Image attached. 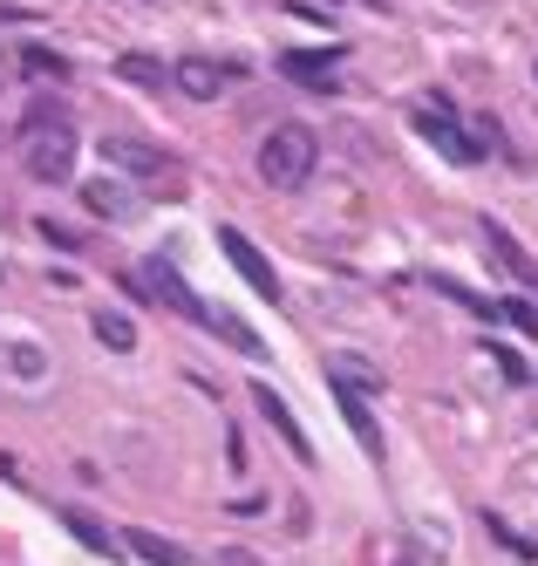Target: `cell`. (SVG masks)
I'll use <instances>...</instances> for the list:
<instances>
[{
    "mask_svg": "<svg viewBox=\"0 0 538 566\" xmlns=\"http://www.w3.org/2000/svg\"><path fill=\"white\" fill-rule=\"evenodd\" d=\"M314 157H320V144H314L307 124H279V130H266V144H260V178H266L273 191H300V185L314 178Z\"/></svg>",
    "mask_w": 538,
    "mask_h": 566,
    "instance_id": "obj_1",
    "label": "cell"
},
{
    "mask_svg": "<svg viewBox=\"0 0 538 566\" xmlns=\"http://www.w3.org/2000/svg\"><path fill=\"white\" fill-rule=\"evenodd\" d=\"M28 144H21V165H28V178L34 185H68L75 178V150H82V137L62 124H34V130H21Z\"/></svg>",
    "mask_w": 538,
    "mask_h": 566,
    "instance_id": "obj_2",
    "label": "cell"
},
{
    "mask_svg": "<svg viewBox=\"0 0 538 566\" xmlns=\"http://www.w3.org/2000/svg\"><path fill=\"white\" fill-rule=\"evenodd\" d=\"M96 150H103V171H123V178H163V171H178L171 150H157L144 137H123V130H109Z\"/></svg>",
    "mask_w": 538,
    "mask_h": 566,
    "instance_id": "obj_3",
    "label": "cell"
},
{
    "mask_svg": "<svg viewBox=\"0 0 538 566\" xmlns=\"http://www.w3.org/2000/svg\"><path fill=\"white\" fill-rule=\"evenodd\" d=\"M219 253L239 266V280H245V287H253L260 301H273V307H279V273H273V260H266V253H260L239 226H219Z\"/></svg>",
    "mask_w": 538,
    "mask_h": 566,
    "instance_id": "obj_4",
    "label": "cell"
},
{
    "mask_svg": "<svg viewBox=\"0 0 538 566\" xmlns=\"http://www.w3.org/2000/svg\"><path fill=\"white\" fill-rule=\"evenodd\" d=\"M416 130H423V144H436L443 157H457V165H471V157H477V144L457 137V116H450L443 96H423V103H416Z\"/></svg>",
    "mask_w": 538,
    "mask_h": 566,
    "instance_id": "obj_5",
    "label": "cell"
},
{
    "mask_svg": "<svg viewBox=\"0 0 538 566\" xmlns=\"http://www.w3.org/2000/svg\"><path fill=\"white\" fill-rule=\"evenodd\" d=\"M341 55H348V49H286V55H279V75H294L300 90H327V96H335V90H341V75H335Z\"/></svg>",
    "mask_w": 538,
    "mask_h": 566,
    "instance_id": "obj_6",
    "label": "cell"
},
{
    "mask_svg": "<svg viewBox=\"0 0 538 566\" xmlns=\"http://www.w3.org/2000/svg\"><path fill=\"white\" fill-rule=\"evenodd\" d=\"M253 402H260V417H266V430L286 443V451H294L300 464H314V443H307V430H300V417L286 410V396L273 389V382H253Z\"/></svg>",
    "mask_w": 538,
    "mask_h": 566,
    "instance_id": "obj_7",
    "label": "cell"
},
{
    "mask_svg": "<svg viewBox=\"0 0 538 566\" xmlns=\"http://www.w3.org/2000/svg\"><path fill=\"white\" fill-rule=\"evenodd\" d=\"M171 83H178L184 96H198V103H212V96H225V90L239 83V69H232V62H212V55H184V62L171 69Z\"/></svg>",
    "mask_w": 538,
    "mask_h": 566,
    "instance_id": "obj_8",
    "label": "cell"
},
{
    "mask_svg": "<svg viewBox=\"0 0 538 566\" xmlns=\"http://www.w3.org/2000/svg\"><path fill=\"white\" fill-rule=\"evenodd\" d=\"M335 410H341V423L355 430L361 451L382 458V423H376V410H368V396H361V389H335Z\"/></svg>",
    "mask_w": 538,
    "mask_h": 566,
    "instance_id": "obj_9",
    "label": "cell"
},
{
    "mask_svg": "<svg viewBox=\"0 0 538 566\" xmlns=\"http://www.w3.org/2000/svg\"><path fill=\"white\" fill-rule=\"evenodd\" d=\"M82 206H89L96 219H130V212L144 206V198H137L130 185H123V178H109V171H103L96 185H82Z\"/></svg>",
    "mask_w": 538,
    "mask_h": 566,
    "instance_id": "obj_10",
    "label": "cell"
},
{
    "mask_svg": "<svg viewBox=\"0 0 538 566\" xmlns=\"http://www.w3.org/2000/svg\"><path fill=\"white\" fill-rule=\"evenodd\" d=\"M62 525H68V533H75L82 546H89L96 559H109V566H116L123 553H130V546H123V539L109 533V525H103V518H89V512H62Z\"/></svg>",
    "mask_w": 538,
    "mask_h": 566,
    "instance_id": "obj_11",
    "label": "cell"
},
{
    "mask_svg": "<svg viewBox=\"0 0 538 566\" xmlns=\"http://www.w3.org/2000/svg\"><path fill=\"white\" fill-rule=\"evenodd\" d=\"M327 382L335 389H361V396H382V369L361 355H327Z\"/></svg>",
    "mask_w": 538,
    "mask_h": 566,
    "instance_id": "obj_12",
    "label": "cell"
},
{
    "mask_svg": "<svg viewBox=\"0 0 538 566\" xmlns=\"http://www.w3.org/2000/svg\"><path fill=\"white\" fill-rule=\"evenodd\" d=\"M198 328H212V335H225L239 355H266V342L253 335V328H245V321L232 314V307H212V301H204V321H198Z\"/></svg>",
    "mask_w": 538,
    "mask_h": 566,
    "instance_id": "obj_13",
    "label": "cell"
},
{
    "mask_svg": "<svg viewBox=\"0 0 538 566\" xmlns=\"http://www.w3.org/2000/svg\"><path fill=\"white\" fill-rule=\"evenodd\" d=\"M484 239H490V253L505 260V273H511V280H525V287H538V260H531V253L518 247V239H511L505 226H484Z\"/></svg>",
    "mask_w": 538,
    "mask_h": 566,
    "instance_id": "obj_14",
    "label": "cell"
},
{
    "mask_svg": "<svg viewBox=\"0 0 538 566\" xmlns=\"http://www.w3.org/2000/svg\"><path fill=\"white\" fill-rule=\"evenodd\" d=\"M123 546H130L144 566H184V546H178V539H163V533H150V525H137V533H123Z\"/></svg>",
    "mask_w": 538,
    "mask_h": 566,
    "instance_id": "obj_15",
    "label": "cell"
},
{
    "mask_svg": "<svg viewBox=\"0 0 538 566\" xmlns=\"http://www.w3.org/2000/svg\"><path fill=\"white\" fill-rule=\"evenodd\" d=\"M96 342H103L109 355H130V348H137V321L116 314V307H103V314H96Z\"/></svg>",
    "mask_w": 538,
    "mask_h": 566,
    "instance_id": "obj_16",
    "label": "cell"
},
{
    "mask_svg": "<svg viewBox=\"0 0 538 566\" xmlns=\"http://www.w3.org/2000/svg\"><path fill=\"white\" fill-rule=\"evenodd\" d=\"M14 62H21V69H34L41 83H68V55L41 49V42H21V49H14Z\"/></svg>",
    "mask_w": 538,
    "mask_h": 566,
    "instance_id": "obj_17",
    "label": "cell"
},
{
    "mask_svg": "<svg viewBox=\"0 0 538 566\" xmlns=\"http://www.w3.org/2000/svg\"><path fill=\"white\" fill-rule=\"evenodd\" d=\"M116 75L137 83V90H163V83H171V69H163L157 55H116Z\"/></svg>",
    "mask_w": 538,
    "mask_h": 566,
    "instance_id": "obj_18",
    "label": "cell"
},
{
    "mask_svg": "<svg viewBox=\"0 0 538 566\" xmlns=\"http://www.w3.org/2000/svg\"><path fill=\"white\" fill-rule=\"evenodd\" d=\"M8 369H14V376H28V382H34V376H41V369H49V355H41V348H34V342H14V348H8Z\"/></svg>",
    "mask_w": 538,
    "mask_h": 566,
    "instance_id": "obj_19",
    "label": "cell"
},
{
    "mask_svg": "<svg viewBox=\"0 0 538 566\" xmlns=\"http://www.w3.org/2000/svg\"><path fill=\"white\" fill-rule=\"evenodd\" d=\"M436 294H450V301H457V307H471V314H490V301H484V294H471L464 280H436Z\"/></svg>",
    "mask_w": 538,
    "mask_h": 566,
    "instance_id": "obj_20",
    "label": "cell"
},
{
    "mask_svg": "<svg viewBox=\"0 0 538 566\" xmlns=\"http://www.w3.org/2000/svg\"><path fill=\"white\" fill-rule=\"evenodd\" d=\"M498 314L511 321V328H518V335H538V307H531V301H505Z\"/></svg>",
    "mask_w": 538,
    "mask_h": 566,
    "instance_id": "obj_21",
    "label": "cell"
},
{
    "mask_svg": "<svg viewBox=\"0 0 538 566\" xmlns=\"http://www.w3.org/2000/svg\"><path fill=\"white\" fill-rule=\"evenodd\" d=\"M41 239H49L55 253H82V232H68V226H55V219H41Z\"/></svg>",
    "mask_w": 538,
    "mask_h": 566,
    "instance_id": "obj_22",
    "label": "cell"
},
{
    "mask_svg": "<svg viewBox=\"0 0 538 566\" xmlns=\"http://www.w3.org/2000/svg\"><path fill=\"white\" fill-rule=\"evenodd\" d=\"M490 355H498V376H505V382H525V376H531L518 348H498V342H490Z\"/></svg>",
    "mask_w": 538,
    "mask_h": 566,
    "instance_id": "obj_23",
    "label": "cell"
},
{
    "mask_svg": "<svg viewBox=\"0 0 538 566\" xmlns=\"http://www.w3.org/2000/svg\"><path fill=\"white\" fill-rule=\"evenodd\" d=\"M368 8H395V0H368Z\"/></svg>",
    "mask_w": 538,
    "mask_h": 566,
    "instance_id": "obj_24",
    "label": "cell"
},
{
    "mask_svg": "<svg viewBox=\"0 0 538 566\" xmlns=\"http://www.w3.org/2000/svg\"><path fill=\"white\" fill-rule=\"evenodd\" d=\"M402 566H416V559H402Z\"/></svg>",
    "mask_w": 538,
    "mask_h": 566,
    "instance_id": "obj_25",
    "label": "cell"
}]
</instances>
